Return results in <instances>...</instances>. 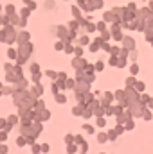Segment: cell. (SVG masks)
I'll return each instance as SVG.
<instances>
[{"instance_id":"6da1fadb","label":"cell","mask_w":153,"mask_h":154,"mask_svg":"<svg viewBox=\"0 0 153 154\" xmlns=\"http://www.w3.org/2000/svg\"><path fill=\"white\" fill-rule=\"evenodd\" d=\"M5 152H7V149H5V147L2 145V147H0V154H5Z\"/></svg>"}]
</instances>
